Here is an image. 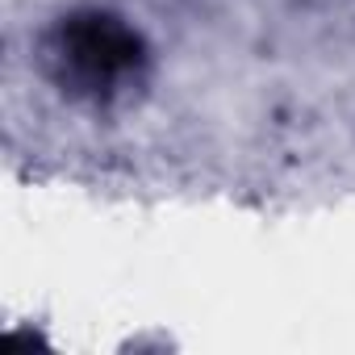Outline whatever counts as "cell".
<instances>
[{
	"mask_svg": "<svg viewBox=\"0 0 355 355\" xmlns=\"http://www.w3.org/2000/svg\"><path fill=\"white\" fill-rule=\"evenodd\" d=\"M42 67L59 92L84 105H109L125 96L146 71V42L142 34L105 13L80 9L59 17L42 38Z\"/></svg>",
	"mask_w": 355,
	"mask_h": 355,
	"instance_id": "6da1fadb",
	"label": "cell"
}]
</instances>
